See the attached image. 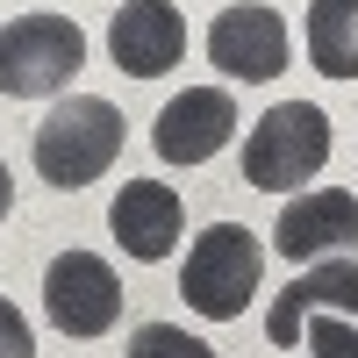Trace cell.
I'll list each match as a JSON object with an SVG mask.
<instances>
[{
  "label": "cell",
  "instance_id": "cell-7",
  "mask_svg": "<svg viewBox=\"0 0 358 358\" xmlns=\"http://www.w3.org/2000/svg\"><path fill=\"white\" fill-rule=\"evenodd\" d=\"M273 251L294 265H315V258H351L358 251V194L344 187H315L301 201L280 208V229H273Z\"/></svg>",
  "mask_w": 358,
  "mask_h": 358
},
{
  "label": "cell",
  "instance_id": "cell-13",
  "mask_svg": "<svg viewBox=\"0 0 358 358\" xmlns=\"http://www.w3.org/2000/svg\"><path fill=\"white\" fill-rule=\"evenodd\" d=\"M129 358H215V344L187 337L179 322H143V330H129Z\"/></svg>",
  "mask_w": 358,
  "mask_h": 358
},
{
  "label": "cell",
  "instance_id": "cell-4",
  "mask_svg": "<svg viewBox=\"0 0 358 358\" xmlns=\"http://www.w3.org/2000/svg\"><path fill=\"white\" fill-rule=\"evenodd\" d=\"M79 65H86V36L72 15H15L0 29V94L15 101H43L72 86Z\"/></svg>",
  "mask_w": 358,
  "mask_h": 358
},
{
  "label": "cell",
  "instance_id": "cell-5",
  "mask_svg": "<svg viewBox=\"0 0 358 358\" xmlns=\"http://www.w3.org/2000/svg\"><path fill=\"white\" fill-rule=\"evenodd\" d=\"M43 315L65 337H108L115 322H122V280H115V265L94 258V251L50 258V273H43Z\"/></svg>",
  "mask_w": 358,
  "mask_h": 358
},
{
  "label": "cell",
  "instance_id": "cell-9",
  "mask_svg": "<svg viewBox=\"0 0 358 358\" xmlns=\"http://www.w3.org/2000/svg\"><path fill=\"white\" fill-rule=\"evenodd\" d=\"M108 50H115V65L129 79H158L187 50V15L172 0H122L115 22H108Z\"/></svg>",
  "mask_w": 358,
  "mask_h": 358
},
{
  "label": "cell",
  "instance_id": "cell-16",
  "mask_svg": "<svg viewBox=\"0 0 358 358\" xmlns=\"http://www.w3.org/2000/svg\"><path fill=\"white\" fill-rule=\"evenodd\" d=\"M8 208H15V179H8V165H0V222H8Z\"/></svg>",
  "mask_w": 358,
  "mask_h": 358
},
{
  "label": "cell",
  "instance_id": "cell-10",
  "mask_svg": "<svg viewBox=\"0 0 358 358\" xmlns=\"http://www.w3.org/2000/svg\"><path fill=\"white\" fill-rule=\"evenodd\" d=\"M179 222H187V201H179V187H165V179H129V187L115 194V208H108L115 244L136 265H158L179 244Z\"/></svg>",
  "mask_w": 358,
  "mask_h": 358
},
{
  "label": "cell",
  "instance_id": "cell-12",
  "mask_svg": "<svg viewBox=\"0 0 358 358\" xmlns=\"http://www.w3.org/2000/svg\"><path fill=\"white\" fill-rule=\"evenodd\" d=\"M301 36L322 79H358V0H315Z\"/></svg>",
  "mask_w": 358,
  "mask_h": 358
},
{
  "label": "cell",
  "instance_id": "cell-3",
  "mask_svg": "<svg viewBox=\"0 0 358 358\" xmlns=\"http://www.w3.org/2000/svg\"><path fill=\"white\" fill-rule=\"evenodd\" d=\"M258 236L244 222H215V229H201L194 236V251H187V273H179V294H187V308L208 315V322H236L251 308V294H258Z\"/></svg>",
  "mask_w": 358,
  "mask_h": 358
},
{
  "label": "cell",
  "instance_id": "cell-14",
  "mask_svg": "<svg viewBox=\"0 0 358 358\" xmlns=\"http://www.w3.org/2000/svg\"><path fill=\"white\" fill-rule=\"evenodd\" d=\"M308 358H358V330L344 315H308Z\"/></svg>",
  "mask_w": 358,
  "mask_h": 358
},
{
  "label": "cell",
  "instance_id": "cell-11",
  "mask_svg": "<svg viewBox=\"0 0 358 358\" xmlns=\"http://www.w3.org/2000/svg\"><path fill=\"white\" fill-rule=\"evenodd\" d=\"M308 315H358V258H315V265H301V280L265 308V337H273V344H301Z\"/></svg>",
  "mask_w": 358,
  "mask_h": 358
},
{
  "label": "cell",
  "instance_id": "cell-1",
  "mask_svg": "<svg viewBox=\"0 0 358 358\" xmlns=\"http://www.w3.org/2000/svg\"><path fill=\"white\" fill-rule=\"evenodd\" d=\"M29 158H36V172L50 179V187H94V179L122 158V115H115V101L101 94H79L65 108H50L36 122V143H29Z\"/></svg>",
  "mask_w": 358,
  "mask_h": 358
},
{
  "label": "cell",
  "instance_id": "cell-6",
  "mask_svg": "<svg viewBox=\"0 0 358 358\" xmlns=\"http://www.w3.org/2000/svg\"><path fill=\"white\" fill-rule=\"evenodd\" d=\"M208 65H215L222 79H244V86L280 79L287 72V22L273 8H258V0L222 8L215 22H208Z\"/></svg>",
  "mask_w": 358,
  "mask_h": 358
},
{
  "label": "cell",
  "instance_id": "cell-15",
  "mask_svg": "<svg viewBox=\"0 0 358 358\" xmlns=\"http://www.w3.org/2000/svg\"><path fill=\"white\" fill-rule=\"evenodd\" d=\"M0 358H36V337H29V322L8 294H0Z\"/></svg>",
  "mask_w": 358,
  "mask_h": 358
},
{
  "label": "cell",
  "instance_id": "cell-2",
  "mask_svg": "<svg viewBox=\"0 0 358 358\" xmlns=\"http://www.w3.org/2000/svg\"><path fill=\"white\" fill-rule=\"evenodd\" d=\"M322 165H330V115H322L315 101L265 108L251 122V136H244V179L265 187V194H294Z\"/></svg>",
  "mask_w": 358,
  "mask_h": 358
},
{
  "label": "cell",
  "instance_id": "cell-8",
  "mask_svg": "<svg viewBox=\"0 0 358 358\" xmlns=\"http://www.w3.org/2000/svg\"><path fill=\"white\" fill-rule=\"evenodd\" d=\"M229 136H236V101L222 86H187L179 101L158 108V129H151L165 165H208Z\"/></svg>",
  "mask_w": 358,
  "mask_h": 358
}]
</instances>
